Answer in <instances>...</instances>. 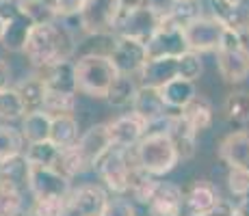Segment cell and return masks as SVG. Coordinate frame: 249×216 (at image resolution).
<instances>
[{"label": "cell", "instance_id": "b9f144b4", "mask_svg": "<svg viewBox=\"0 0 249 216\" xmlns=\"http://www.w3.org/2000/svg\"><path fill=\"white\" fill-rule=\"evenodd\" d=\"M228 188L234 197H247L249 195V169L243 166H230L228 171Z\"/></svg>", "mask_w": 249, "mask_h": 216}, {"label": "cell", "instance_id": "f35d334b", "mask_svg": "<svg viewBox=\"0 0 249 216\" xmlns=\"http://www.w3.org/2000/svg\"><path fill=\"white\" fill-rule=\"evenodd\" d=\"M65 197H33L28 216H63Z\"/></svg>", "mask_w": 249, "mask_h": 216}, {"label": "cell", "instance_id": "f1b7e54d", "mask_svg": "<svg viewBox=\"0 0 249 216\" xmlns=\"http://www.w3.org/2000/svg\"><path fill=\"white\" fill-rule=\"evenodd\" d=\"M18 95L22 100L24 106V115L26 113H37V110H44V100H46V84L39 76H28L24 78L20 84L16 86Z\"/></svg>", "mask_w": 249, "mask_h": 216}, {"label": "cell", "instance_id": "7bdbcfd3", "mask_svg": "<svg viewBox=\"0 0 249 216\" xmlns=\"http://www.w3.org/2000/svg\"><path fill=\"white\" fill-rule=\"evenodd\" d=\"M102 216H137V210L130 203V199H126L124 195H115L113 199L108 197Z\"/></svg>", "mask_w": 249, "mask_h": 216}, {"label": "cell", "instance_id": "ba28073f", "mask_svg": "<svg viewBox=\"0 0 249 216\" xmlns=\"http://www.w3.org/2000/svg\"><path fill=\"white\" fill-rule=\"evenodd\" d=\"M223 24L213 16H199L193 22H189L182 31H184V39L189 50L206 54V52H214L219 48L223 35Z\"/></svg>", "mask_w": 249, "mask_h": 216}, {"label": "cell", "instance_id": "74e56055", "mask_svg": "<svg viewBox=\"0 0 249 216\" xmlns=\"http://www.w3.org/2000/svg\"><path fill=\"white\" fill-rule=\"evenodd\" d=\"M24 208V193L0 182V216H20Z\"/></svg>", "mask_w": 249, "mask_h": 216}, {"label": "cell", "instance_id": "ab89813d", "mask_svg": "<svg viewBox=\"0 0 249 216\" xmlns=\"http://www.w3.org/2000/svg\"><path fill=\"white\" fill-rule=\"evenodd\" d=\"M178 76L184 80H197L199 76H202L204 71V65H202V54H197V52L193 50H186L182 52V54L178 56Z\"/></svg>", "mask_w": 249, "mask_h": 216}, {"label": "cell", "instance_id": "f6af8a7d", "mask_svg": "<svg viewBox=\"0 0 249 216\" xmlns=\"http://www.w3.org/2000/svg\"><path fill=\"white\" fill-rule=\"evenodd\" d=\"M143 2H145V0H122V13L130 11V9L139 7V4H143Z\"/></svg>", "mask_w": 249, "mask_h": 216}, {"label": "cell", "instance_id": "4dcf8cb0", "mask_svg": "<svg viewBox=\"0 0 249 216\" xmlns=\"http://www.w3.org/2000/svg\"><path fill=\"white\" fill-rule=\"evenodd\" d=\"M204 16L202 13V0H169V4L162 11V17L169 20L176 26L184 28L189 22H193L195 17Z\"/></svg>", "mask_w": 249, "mask_h": 216}, {"label": "cell", "instance_id": "836d02e7", "mask_svg": "<svg viewBox=\"0 0 249 216\" xmlns=\"http://www.w3.org/2000/svg\"><path fill=\"white\" fill-rule=\"evenodd\" d=\"M61 150L50 141H39V143H28V147H24V156L31 165L39 166H56L59 162Z\"/></svg>", "mask_w": 249, "mask_h": 216}, {"label": "cell", "instance_id": "d4e9b609", "mask_svg": "<svg viewBox=\"0 0 249 216\" xmlns=\"http://www.w3.org/2000/svg\"><path fill=\"white\" fill-rule=\"evenodd\" d=\"M159 180L154 175H150L147 171H143L139 166V162H132L130 171H128V186H126V195H130L139 203L150 205V199L154 195Z\"/></svg>", "mask_w": 249, "mask_h": 216}, {"label": "cell", "instance_id": "7c38bea8", "mask_svg": "<svg viewBox=\"0 0 249 216\" xmlns=\"http://www.w3.org/2000/svg\"><path fill=\"white\" fill-rule=\"evenodd\" d=\"M147 48V59H159V56H180L182 52L189 50L184 39V31L169 20L160 17V24L152 39L145 43Z\"/></svg>", "mask_w": 249, "mask_h": 216}, {"label": "cell", "instance_id": "f907efd6", "mask_svg": "<svg viewBox=\"0 0 249 216\" xmlns=\"http://www.w3.org/2000/svg\"><path fill=\"white\" fill-rule=\"evenodd\" d=\"M191 216H197V214H191Z\"/></svg>", "mask_w": 249, "mask_h": 216}, {"label": "cell", "instance_id": "30bf717a", "mask_svg": "<svg viewBox=\"0 0 249 216\" xmlns=\"http://www.w3.org/2000/svg\"><path fill=\"white\" fill-rule=\"evenodd\" d=\"M108 59L113 61L117 74L137 76L141 71V67L147 63V48L139 39L117 35V39L113 41L111 52H108Z\"/></svg>", "mask_w": 249, "mask_h": 216}, {"label": "cell", "instance_id": "7dc6e473", "mask_svg": "<svg viewBox=\"0 0 249 216\" xmlns=\"http://www.w3.org/2000/svg\"><path fill=\"white\" fill-rule=\"evenodd\" d=\"M18 2H20V4H22V7H28V4L37 2V0H18Z\"/></svg>", "mask_w": 249, "mask_h": 216}, {"label": "cell", "instance_id": "1f68e13d", "mask_svg": "<svg viewBox=\"0 0 249 216\" xmlns=\"http://www.w3.org/2000/svg\"><path fill=\"white\" fill-rule=\"evenodd\" d=\"M50 123L52 117L46 110H37V113H26L22 117V136L26 143H39V141H48L50 136Z\"/></svg>", "mask_w": 249, "mask_h": 216}, {"label": "cell", "instance_id": "4316f807", "mask_svg": "<svg viewBox=\"0 0 249 216\" xmlns=\"http://www.w3.org/2000/svg\"><path fill=\"white\" fill-rule=\"evenodd\" d=\"M137 91H139V83L135 76L117 74L115 80L111 83V86H108L104 100H107L113 108H126V106H132Z\"/></svg>", "mask_w": 249, "mask_h": 216}, {"label": "cell", "instance_id": "d6a6232c", "mask_svg": "<svg viewBox=\"0 0 249 216\" xmlns=\"http://www.w3.org/2000/svg\"><path fill=\"white\" fill-rule=\"evenodd\" d=\"M223 115L230 123H249V91H232L223 102Z\"/></svg>", "mask_w": 249, "mask_h": 216}, {"label": "cell", "instance_id": "603a6c76", "mask_svg": "<svg viewBox=\"0 0 249 216\" xmlns=\"http://www.w3.org/2000/svg\"><path fill=\"white\" fill-rule=\"evenodd\" d=\"M130 108H132V113H137L145 123L156 121L159 117L169 113V108H167L165 102L160 100L159 89H156V86H145V84H139V91H137L135 102H132Z\"/></svg>", "mask_w": 249, "mask_h": 216}, {"label": "cell", "instance_id": "bcb514c9", "mask_svg": "<svg viewBox=\"0 0 249 216\" xmlns=\"http://www.w3.org/2000/svg\"><path fill=\"white\" fill-rule=\"evenodd\" d=\"M238 210L243 212V216H249V195H247V197H243V203L238 205Z\"/></svg>", "mask_w": 249, "mask_h": 216}, {"label": "cell", "instance_id": "ee69618b", "mask_svg": "<svg viewBox=\"0 0 249 216\" xmlns=\"http://www.w3.org/2000/svg\"><path fill=\"white\" fill-rule=\"evenodd\" d=\"M4 86H11V65L0 56V89Z\"/></svg>", "mask_w": 249, "mask_h": 216}, {"label": "cell", "instance_id": "cb8c5ba5", "mask_svg": "<svg viewBox=\"0 0 249 216\" xmlns=\"http://www.w3.org/2000/svg\"><path fill=\"white\" fill-rule=\"evenodd\" d=\"M159 93H160V100L165 102V106L169 110H182L197 95V89H195L193 80H184V78H180V76H176L169 83L159 86Z\"/></svg>", "mask_w": 249, "mask_h": 216}, {"label": "cell", "instance_id": "e0dca14e", "mask_svg": "<svg viewBox=\"0 0 249 216\" xmlns=\"http://www.w3.org/2000/svg\"><path fill=\"white\" fill-rule=\"evenodd\" d=\"M33 24H35V17L22 7L20 13L11 17V20L2 22V35H0V46L7 52H22L24 43H26V37L31 33Z\"/></svg>", "mask_w": 249, "mask_h": 216}, {"label": "cell", "instance_id": "5b68a950", "mask_svg": "<svg viewBox=\"0 0 249 216\" xmlns=\"http://www.w3.org/2000/svg\"><path fill=\"white\" fill-rule=\"evenodd\" d=\"M132 162H137L135 147L122 150V147L111 145L98 160H95L93 169L98 171L100 180L104 182V186H107L113 195H126L128 171H130Z\"/></svg>", "mask_w": 249, "mask_h": 216}, {"label": "cell", "instance_id": "7402d4cb", "mask_svg": "<svg viewBox=\"0 0 249 216\" xmlns=\"http://www.w3.org/2000/svg\"><path fill=\"white\" fill-rule=\"evenodd\" d=\"M178 56H159V59H147V63L141 67L139 78L141 84L145 86H162L165 83H169L171 78L178 76Z\"/></svg>", "mask_w": 249, "mask_h": 216}, {"label": "cell", "instance_id": "681fc988", "mask_svg": "<svg viewBox=\"0 0 249 216\" xmlns=\"http://www.w3.org/2000/svg\"><path fill=\"white\" fill-rule=\"evenodd\" d=\"M223 2H234V0H223Z\"/></svg>", "mask_w": 249, "mask_h": 216}, {"label": "cell", "instance_id": "44dd1931", "mask_svg": "<svg viewBox=\"0 0 249 216\" xmlns=\"http://www.w3.org/2000/svg\"><path fill=\"white\" fill-rule=\"evenodd\" d=\"M182 193H184V205H186V210H189V214H197V216H206L213 210V205L221 199L217 188L206 180L193 182V184L186 190H182Z\"/></svg>", "mask_w": 249, "mask_h": 216}, {"label": "cell", "instance_id": "e575fe53", "mask_svg": "<svg viewBox=\"0 0 249 216\" xmlns=\"http://www.w3.org/2000/svg\"><path fill=\"white\" fill-rule=\"evenodd\" d=\"M24 147H26V141L20 130L13 126H0V162L16 153H22Z\"/></svg>", "mask_w": 249, "mask_h": 216}, {"label": "cell", "instance_id": "2e32d148", "mask_svg": "<svg viewBox=\"0 0 249 216\" xmlns=\"http://www.w3.org/2000/svg\"><path fill=\"white\" fill-rule=\"evenodd\" d=\"M37 76L44 80L48 91H61V93H76V69L74 61L63 59L37 69Z\"/></svg>", "mask_w": 249, "mask_h": 216}, {"label": "cell", "instance_id": "484cf974", "mask_svg": "<svg viewBox=\"0 0 249 216\" xmlns=\"http://www.w3.org/2000/svg\"><path fill=\"white\" fill-rule=\"evenodd\" d=\"M28 169H31V165H28L24 151L16 153V156L0 162V182L24 193V190H28Z\"/></svg>", "mask_w": 249, "mask_h": 216}, {"label": "cell", "instance_id": "52a82bcc", "mask_svg": "<svg viewBox=\"0 0 249 216\" xmlns=\"http://www.w3.org/2000/svg\"><path fill=\"white\" fill-rule=\"evenodd\" d=\"M160 17H162L160 4H156L154 0H145L143 4H139V7L130 9V11H126V13L119 16L115 33L147 43L152 39V35L156 33V28H159Z\"/></svg>", "mask_w": 249, "mask_h": 216}, {"label": "cell", "instance_id": "c3c4849f", "mask_svg": "<svg viewBox=\"0 0 249 216\" xmlns=\"http://www.w3.org/2000/svg\"><path fill=\"white\" fill-rule=\"evenodd\" d=\"M0 35H2V22H0Z\"/></svg>", "mask_w": 249, "mask_h": 216}, {"label": "cell", "instance_id": "ffe728a7", "mask_svg": "<svg viewBox=\"0 0 249 216\" xmlns=\"http://www.w3.org/2000/svg\"><path fill=\"white\" fill-rule=\"evenodd\" d=\"M182 203H184V193L180 186L171 182H159L150 199V210L154 216H180Z\"/></svg>", "mask_w": 249, "mask_h": 216}, {"label": "cell", "instance_id": "8d00e7d4", "mask_svg": "<svg viewBox=\"0 0 249 216\" xmlns=\"http://www.w3.org/2000/svg\"><path fill=\"white\" fill-rule=\"evenodd\" d=\"M22 117H24V106L16 86L0 89V119L2 121H16V119Z\"/></svg>", "mask_w": 249, "mask_h": 216}, {"label": "cell", "instance_id": "83f0119b", "mask_svg": "<svg viewBox=\"0 0 249 216\" xmlns=\"http://www.w3.org/2000/svg\"><path fill=\"white\" fill-rule=\"evenodd\" d=\"M213 113H214L213 104H210L204 95H195V98L180 110L182 119H184L197 134L213 126Z\"/></svg>", "mask_w": 249, "mask_h": 216}, {"label": "cell", "instance_id": "ac0fdd59", "mask_svg": "<svg viewBox=\"0 0 249 216\" xmlns=\"http://www.w3.org/2000/svg\"><path fill=\"white\" fill-rule=\"evenodd\" d=\"M167 136L171 138L180 160H191L197 151V132L182 119L180 113H171L169 126H167Z\"/></svg>", "mask_w": 249, "mask_h": 216}, {"label": "cell", "instance_id": "60d3db41", "mask_svg": "<svg viewBox=\"0 0 249 216\" xmlns=\"http://www.w3.org/2000/svg\"><path fill=\"white\" fill-rule=\"evenodd\" d=\"M39 2L46 7V11L50 13L52 20H59V17L78 16L85 0H39Z\"/></svg>", "mask_w": 249, "mask_h": 216}, {"label": "cell", "instance_id": "8fae6325", "mask_svg": "<svg viewBox=\"0 0 249 216\" xmlns=\"http://www.w3.org/2000/svg\"><path fill=\"white\" fill-rule=\"evenodd\" d=\"M70 182V177L54 166L31 165L28 169V190L33 197H68L71 190Z\"/></svg>", "mask_w": 249, "mask_h": 216}, {"label": "cell", "instance_id": "6da1fadb", "mask_svg": "<svg viewBox=\"0 0 249 216\" xmlns=\"http://www.w3.org/2000/svg\"><path fill=\"white\" fill-rule=\"evenodd\" d=\"M76 50V41L65 26L56 20L35 22L26 37L22 54L35 69L56 63V61L71 59Z\"/></svg>", "mask_w": 249, "mask_h": 216}, {"label": "cell", "instance_id": "d6986e66", "mask_svg": "<svg viewBox=\"0 0 249 216\" xmlns=\"http://www.w3.org/2000/svg\"><path fill=\"white\" fill-rule=\"evenodd\" d=\"M219 158L228 166L249 169V130H236L219 143Z\"/></svg>", "mask_w": 249, "mask_h": 216}, {"label": "cell", "instance_id": "5bb4252c", "mask_svg": "<svg viewBox=\"0 0 249 216\" xmlns=\"http://www.w3.org/2000/svg\"><path fill=\"white\" fill-rule=\"evenodd\" d=\"M147 123L139 117L137 113H126L122 117L113 119V121L107 123L108 130V138H111V145L122 147V150H128V147H135L141 136L145 134Z\"/></svg>", "mask_w": 249, "mask_h": 216}, {"label": "cell", "instance_id": "8992f818", "mask_svg": "<svg viewBox=\"0 0 249 216\" xmlns=\"http://www.w3.org/2000/svg\"><path fill=\"white\" fill-rule=\"evenodd\" d=\"M122 16V0H85L78 11L80 31L91 37L113 35Z\"/></svg>", "mask_w": 249, "mask_h": 216}, {"label": "cell", "instance_id": "f546056e", "mask_svg": "<svg viewBox=\"0 0 249 216\" xmlns=\"http://www.w3.org/2000/svg\"><path fill=\"white\" fill-rule=\"evenodd\" d=\"M78 121H76L74 115H54L50 123V136L48 141L54 143L59 150L71 147L78 141Z\"/></svg>", "mask_w": 249, "mask_h": 216}, {"label": "cell", "instance_id": "d590c367", "mask_svg": "<svg viewBox=\"0 0 249 216\" xmlns=\"http://www.w3.org/2000/svg\"><path fill=\"white\" fill-rule=\"evenodd\" d=\"M44 110L50 117L54 115H74L76 93H61V91H46Z\"/></svg>", "mask_w": 249, "mask_h": 216}, {"label": "cell", "instance_id": "3957f363", "mask_svg": "<svg viewBox=\"0 0 249 216\" xmlns=\"http://www.w3.org/2000/svg\"><path fill=\"white\" fill-rule=\"evenodd\" d=\"M135 158H137L139 166L154 177L174 171L176 165L180 162L178 151H176L171 138L167 136V132L143 134L141 141L135 145Z\"/></svg>", "mask_w": 249, "mask_h": 216}, {"label": "cell", "instance_id": "4fadbf2b", "mask_svg": "<svg viewBox=\"0 0 249 216\" xmlns=\"http://www.w3.org/2000/svg\"><path fill=\"white\" fill-rule=\"evenodd\" d=\"M210 16L217 17L223 26L234 31L236 35H249V0H234V2L210 0Z\"/></svg>", "mask_w": 249, "mask_h": 216}, {"label": "cell", "instance_id": "7a4b0ae2", "mask_svg": "<svg viewBox=\"0 0 249 216\" xmlns=\"http://www.w3.org/2000/svg\"><path fill=\"white\" fill-rule=\"evenodd\" d=\"M76 69V93L89 95L95 100H104L111 83L117 76L113 61L108 54H98V52H89L83 54L78 61H74Z\"/></svg>", "mask_w": 249, "mask_h": 216}, {"label": "cell", "instance_id": "9c48e42d", "mask_svg": "<svg viewBox=\"0 0 249 216\" xmlns=\"http://www.w3.org/2000/svg\"><path fill=\"white\" fill-rule=\"evenodd\" d=\"M108 193L100 184H83L65 197L63 216H102Z\"/></svg>", "mask_w": 249, "mask_h": 216}, {"label": "cell", "instance_id": "277c9868", "mask_svg": "<svg viewBox=\"0 0 249 216\" xmlns=\"http://www.w3.org/2000/svg\"><path fill=\"white\" fill-rule=\"evenodd\" d=\"M217 67L228 84H238L249 76V48L241 35L223 28L217 50Z\"/></svg>", "mask_w": 249, "mask_h": 216}, {"label": "cell", "instance_id": "9a60e30c", "mask_svg": "<svg viewBox=\"0 0 249 216\" xmlns=\"http://www.w3.org/2000/svg\"><path fill=\"white\" fill-rule=\"evenodd\" d=\"M108 147H111V138H108L107 123H95V126H91L87 132L80 134L78 141L74 143V150L78 151V156L83 158L89 169H93L95 160H98Z\"/></svg>", "mask_w": 249, "mask_h": 216}]
</instances>
